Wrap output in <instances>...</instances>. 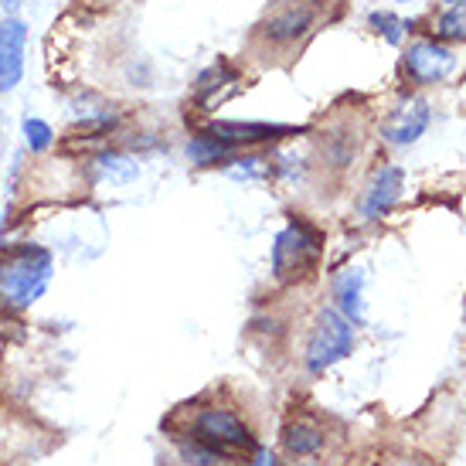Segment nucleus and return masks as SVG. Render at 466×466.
Here are the masks:
<instances>
[{
  "label": "nucleus",
  "instance_id": "5701e85b",
  "mask_svg": "<svg viewBox=\"0 0 466 466\" xmlns=\"http://www.w3.org/2000/svg\"><path fill=\"white\" fill-rule=\"evenodd\" d=\"M446 4H460V0H442V7H446Z\"/></svg>",
  "mask_w": 466,
  "mask_h": 466
},
{
  "label": "nucleus",
  "instance_id": "a211bd4d",
  "mask_svg": "<svg viewBox=\"0 0 466 466\" xmlns=\"http://www.w3.org/2000/svg\"><path fill=\"white\" fill-rule=\"evenodd\" d=\"M21 140H25L27 154H48L55 147V127L45 116L25 113L21 116Z\"/></svg>",
  "mask_w": 466,
  "mask_h": 466
},
{
  "label": "nucleus",
  "instance_id": "f8f14e48",
  "mask_svg": "<svg viewBox=\"0 0 466 466\" xmlns=\"http://www.w3.org/2000/svg\"><path fill=\"white\" fill-rule=\"evenodd\" d=\"M92 174L103 184H113V187H127L140 177V164L137 157L123 154V150H99L92 157Z\"/></svg>",
  "mask_w": 466,
  "mask_h": 466
},
{
  "label": "nucleus",
  "instance_id": "f3484780",
  "mask_svg": "<svg viewBox=\"0 0 466 466\" xmlns=\"http://www.w3.org/2000/svg\"><path fill=\"white\" fill-rule=\"evenodd\" d=\"M432 38L446 45H466V0L442 7V14L432 21Z\"/></svg>",
  "mask_w": 466,
  "mask_h": 466
},
{
  "label": "nucleus",
  "instance_id": "f257e3e1",
  "mask_svg": "<svg viewBox=\"0 0 466 466\" xmlns=\"http://www.w3.org/2000/svg\"><path fill=\"white\" fill-rule=\"evenodd\" d=\"M55 256L48 246L17 242L0 252V307L4 310H31L52 286Z\"/></svg>",
  "mask_w": 466,
  "mask_h": 466
},
{
  "label": "nucleus",
  "instance_id": "1a4fd4ad",
  "mask_svg": "<svg viewBox=\"0 0 466 466\" xmlns=\"http://www.w3.org/2000/svg\"><path fill=\"white\" fill-rule=\"evenodd\" d=\"M317 25V7L307 0H289L259 25V38L266 45H297Z\"/></svg>",
  "mask_w": 466,
  "mask_h": 466
},
{
  "label": "nucleus",
  "instance_id": "412c9836",
  "mask_svg": "<svg viewBox=\"0 0 466 466\" xmlns=\"http://www.w3.org/2000/svg\"><path fill=\"white\" fill-rule=\"evenodd\" d=\"M25 7V0H0V11L4 14H17Z\"/></svg>",
  "mask_w": 466,
  "mask_h": 466
},
{
  "label": "nucleus",
  "instance_id": "f03ea898",
  "mask_svg": "<svg viewBox=\"0 0 466 466\" xmlns=\"http://www.w3.org/2000/svg\"><path fill=\"white\" fill-rule=\"evenodd\" d=\"M324 252V238L310 221L289 218L272 238V276L279 283H299L307 279Z\"/></svg>",
  "mask_w": 466,
  "mask_h": 466
},
{
  "label": "nucleus",
  "instance_id": "6e6552de",
  "mask_svg": "<svg viewBox=\"0 0 466 466\" xmlns=\"http://www.w3.org/2000/svg\"><path fill=\"white\" fill-rule=\"evenodd\" d=\"M195 436L205 440L208 446L221 450L225 456L235 453V450H248V446H252V432H248L246 422L235 412H228V409H218V405L201 409V412L195 415Z\"/></svg>",
  "mask_w": 466,
  "mask_h": 466
},
{
  "label": "nucleus",
  "instance_id": "4be33fe9",
  "mask_svg": "<svg viewBox=\"0 0 466 466\" xmlns=\"http://www.w3.org/2000/svg\"><path fill=\"white\" fill-rule=\"evenodd\" d=\"M252 466H272V453H266V450H256V460H252Z\"/></svg>",
  "mask_w": 466,
  "mask_h": 466
},
{
  "label": "nucleus",
  "instance_id": "dca6fc26",
  "mask_svg": "<svg viewBox=\"0 0 466 466\" xmlns=\"http://www.w3.org/2000/svg\"><path fill=\"white\" fill-rule=\"evenodd\" d=\"M269 167H272V160H266L262 154H232L221 164V174H225L228 181L256 184L269 174Z\"/></svg>",
  "mask_w": 466,
  "mask_h": 466
},
{
  "label": "nucleus",
  "instance_id": "20e7f679",
  "mask_svg": "<svg viewBox=\"0 0 466 466\" xmlns=\"http://www.w3.org/2000/svg\"><path fill=\"white\" fill-rule=\"evenodd\" d=\"M456 68H460V55L453 52V45L432 38V35L409 41V48L401 52V76L419 89L442 86Z\"/></svg>",
  "mask_w": 466,
  "mask_h": 466
},
{
  "label": "nucleus",
  "instance_id": "9d476101",
  "mask_svg": "<svg viewBox=\"0 0 466 466\" xmlns=\"http://www.w3.org/2000/svg\"><path fill=\"white\" fill-rule=\"evenodd\" d=\"M401 191H405V170L399 164H381V167H375L371 177H368V187H364L361 215L368 221L385 218L391 208L399 205Z\"/></svg>",
  "mask_w": 466,
  "mask_h": 466
},
{
  "label": "nucleus",
  "instance_id": "b1692460",
  "mask_svg": "<svg viewBox=\"0 0 466 466\" xmlns=\"http://www.w3.org/2000/svg\"><path fill=\"white\" fill-rule=\"evenodd\" d=\"M395 4H409V0H395Z\"/></svg>",
  "mask_w": 466,
  "mask_h": 466
},
{
  "label": "nucleus",
  "instance_id": "9b49d317",
  "mask_svg": "<svg viewBox=\"0 0 466 466\" xmlns=\"http://www.w3.org/2000/svg\"><path fill=\"white\" fill-rule=\"evenodd\" d=\"M364 283H368V276H364L361 266H348V269L334 272V279H330V297H334V310L344 313V317H348V320L354 327H361L364 317H368Z\"/></svg>",
  "mask_w": 466,
  "mask_h": 466
},
{
  "label": "nucleus",
  "instance_id": "ddd939ff",
  "mask_svg": "<svg viewBox=\"0 0 466 466\" xmlns=\"http://www.w3.org/2000/svg\"><path fill=\"white\" fill-rule=\"evenodd\" d=\"M235 82H238V72H235L228 62H215V66H208L205 72L198 76L195 99L205 106V109H215V106H221L228 99V92H221V89H228Z\"/></svg>",
  "mask_w": 466,
  "mask_h": 466
},
{
  "label": "nucleus",
  "instance_id": "0eeeda50",
  "mask_svg": "<svg viewBox=\"0 0 466 466\" xmlns=\"http://www.w3.org/2000/svg\"><path fill=\"white\" fill-rule=\"evenodd\" d=\"M429 123H432V106L429 99L422 96H409V99H401L389 109V116L381 119V140L389 143V147H412L426 137Z\"/></svg>",
  "mask_w": 466,
  "mask_h": 466
},
{
  "label": "nucleus",
  "instance_id": "39448f33",
  "mask_svg": "<svg viewBox=\"0 0 466 466\" xmlns=\"http://www.w3.org/2000/svg\"><path fill=\"white\" fill-rule=\"evenodd\" d=\"M215 140H221L228 150H252L262 143H279L286 137H299L303 127L293 123H266V119H211L205 127Z\"/></svg>",
  "mask_w": 466,
  "mask_h": 466
},
{
  "label": "nucleus",
  "instance_id": "2eb2a0df",
  "mask_svg": "<svg viewBox=\"0 0 466 466\" xmlns=\"http://www.w3.org/2000/svg\"><path fill=\"white\" fill-rule=\"evenodd\" d=\"M184 154H187V160H191L195 167H218V164H225L235 150H228L225 143L215 140L208 130H198V133H191V140H187V147H184Z\"/></svg>",
  "mask_w": 466,
  "mask_h": 466
},
{
  "label": "nucleus",
  "instance_id": "7ed1b4c3",
  "mask_svg": "<svg viewBox=\"0 0 466 466\" xmlns=\"http://www.w3.org/2000/svg\"><path fill=\"white\" fill-rule=\"evenodd\" d=\"M354 330H358V327L350 324L344 313L334 310V307H324V310L317 313L310 340H307V354H303L307 371L324 375L327 368H334V364L344 361L350 350H354V340H358Z\"/></svg>",
  "mask_w": 466,
  "mask_h": 466
},
{
  "label": "nucleus",
  "instance_id": "423d86ee",
  "mask_svg": "<svg viewBox=\"0 0 466 466\" xmlns=\"http://www.w3.org/2000/svg\"><path fill=\"white\" fill-rule=\"evenodd\" d=\"M27 41H31V27L25 17L4 14L0 17V96H11L25 82Z\"/></svg>",
  "mask_w": 466,
  "mask_h": 466
},
{
  "label": "nucleus",
  "instance_id": "aec40b11",
  "mask_svg": "<svg viewBox=\"0 0 466 466\" xmlns=\"http://www.w3.org/2000/svg\"><path fill=\"white\" fill-rule=\"evenodd\" d=\"M177 453L187 466H221L225 463V453L215 450V446H208L205 440H181L177 442Z\"/></svg>",
  "mask_w": 466,
  "mask_h": 466
},
{
  "label": "nucleus",
  "instance_id": "4468645a",
  "mask_svg": "<svg viewBox=\"0 0 466 466\" xmlns=\"http://www.w3.org/2000/svg\"><path fill=\"white\" fill-rule=\"evenodd\" d=\"M327 446V436L320 426H313L310 419H297L283 429V450L293 460H313Z\"/></svg>",
  "mask_w": 466,
  "mask_h": 466
},
{
  "label": "nucleus",
  "instance_id": "6ab92c4d",
  "mask_svg": "<svg viewBox=\"0 0 466 466\" xmlns=\"http://www.w3.org/2000/svg\"><path fill=\"white\" fill-rule=\"evenodd\" d=\"M368 27H371L385 45H401V41L409 38V31H412L409 21H401L399 14H391V11H371L368 14Z\"/></svg>",
  "mask_w": 466,
  "mask_h": 466
}]
</instances>
